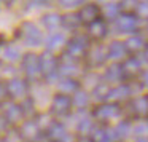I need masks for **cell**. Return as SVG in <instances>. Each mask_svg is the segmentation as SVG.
<instances>
[{
    "instance_id": "603a6c76",
    "label": "cell",
    "mask_w": 148,
    "mask_h": 142,
    "mask_svg": "<svg viewBox=\"0 0 148 142\" xmlns=\"http://www.w3.org/2000/svg\"><path fill=\"white\" fill-rule=\"evenodd\" d=\"M113 132H115V137H126V136H129V132H132V126L127 121H121L113 129Z\"/></svg>"
},
{
    "instance_id": "f546056e",
    "label": "cell",
    "mask_w": 148,
    "mask_h": 142,
    "mask_svg": "<svg viewBox=\"0 0 148 142\" xmlns=\"http://www.w3.org/2000/svg\"><path fill=\"white\" fill-rule=\"evenodd\" d=\"M108 91H110V88L107 86V85H97L96 86V90H94V96H96V99H99V101H102V99H107V96H108Z\"/></svg>"
},
{
    "instance_id": "f1b7e54d",
    "label": "cell",
    "mask_w": 148,
    "mask_h": 142,
    "mask_svg": "<svg viewBox=\"0 0 148 142\" xmlns=\"http://www.w3.org/2000/svg\"><path fill=\"white\" fill-rule=\"evenodd\" d=\"M132 132L137 136H140V137H143V136L148 134V121H138L137 125L132 128Z\"/></svg>"
},
{
    "instance_id": "5b68a950",
    "label": "cell",
    "mask_w": 148,
    "mask_h": 142,
    "mask_svg": "<svg viewBox=\"0 0 148 142\" xmlns=\"http://www.w3.org/2000/svg\"><path fill=\"white\" fill-rule=\"evenodd\" d=\"M2 115L5 116V120H7L8 123H19L21 120L24 118V113H23V109H21L19 104L13 102V101H8V102L3 104V107H2Z\"/></svg>"
},
{
    "instance_id": "7a4b0ae2",
    "label": "cell",
    "mask_w": 148,
    "mask_h": 142,
    "mask_svg": "<svg viewBox=\"0 0 148 142\" xmlns=\"http://www.w3.org/2000/svg\"><path fill=\"white\" fill-rule=\"evenodd\" d=\"M21 39H23V42L27 46L37 48V46H40L43 43V34L38 29V26H35L30 21H26L21 26Z\"/></svg>"
},
{
    "instance_id": "6da1fadb",
    "label": "cell",
    "mask_w": 148,
    "mask_h": 142,
    "mask_svg": "<svg viewBox=\"0 0 148 142\" xmlns=\"http://www.w3.org/2000/svg\"><path fill=\"white\" fill-rule=\"evenodd\" d=\"M40 61V72L42 75H45V78L48 81H59V64H58V58H56L53 53L45 51L42 56H38Z\"/></svg>"
},
{
    "instance_id": "8d00e7d4",
    "label": "cell",
    "mask_w": 148,
    "mask_h": 142,
    "mask_svg": "<svg viewBox=\"0 0 148 142\" xmlns=\"http://www.w3.org/2000/svg\"><path fill=\"white\" fill-rule=\"evenodd\" d=\"M8 126H10V123L5 120L3 115H0V134H7L8 131Z\"/></svg>"
},
{
    "instance_id": "f35d334b",
    "label": "cell",
    "mask_w": 148,
    "mask_h": 142,
    "mask_svg": "<svg viewBox=\"0 0 148 142\" xmlns=\"http://www.w3.org/2000/svg\"><path fill=\"white\" fill-rule=\"evenodd\" d=\"M61 5L64 8H73L77 5H80V2H61Z\"/></svg>"
},
{
    "instance_id": "7402d4cb",
    "label": "cell",
    "mask_w": 148,
    "mask_h": 142,
    "mask_svg": "<svg viewBox=\"0 0 148 142\" xmlns=\"http://www.w3.org/2000/svg\"><path fill=\"white\" fill-rule=\"evenodd\" d=\"M81 23L80 19V14H65V16H62V24H64L65 27H69V29H75V27H78Z\"/></svg>"
},
{
    "instance_id": "b9f144b4",
    "label": "cell",
    "mask_w": 148,
    "mask_h": 142,
    "mask_svg": "<svg viewBox=\"0 0 148 142\" xmlns=\"http://www.w3.org/2000/svg\"><path fill=\"white\" fill-rule=\"evenodd\" d=\"M147 59H148V48H147Z\"/></svg>"
},
{
    "instance_id": "74e56055",
    "label": "cell",
    "mask_w": 148,
    "mask_h": 142,
    "mask_svg": "<svg viewBox=\"0 0 148 142\" xmlns=\"http://www.w3.org/2000/svg\"><path fill=\"white\" fill-rule=\"evenodd\" d=\"M7 96H8V94H7V88H5L3 83H0V102H2Z\"/></svg>"
},
{
    "instance_id": "ba28073f",
    "label": "cell",
    "mask_w": 148,
    "mask_h": 142,
    "mask_svg": "<svg viewBox=\"0 0 148 142\" xmlns=\"http://www.w3.org/2000/svg\"><path fill=\"white\" fill-rule=\"evenodd\" d=\"M67 43V39H65V35L62 32H51L48 37H46L45 40V45H46V51L49 53H54L58 51L59 48H62V46Z\"/></svg>"
},
{
    "instance_id": "8fae6325",
    "label": "cell",
    "mask_w": 148,
    "mask_h": 142,
    "mask_svg": "<svg viewBox=\"0 0 148 142\" xmlns=\"http://www.w3.org/2000/svg\"><path fill=\"white\" fill-rule=\"evenodd\" d=\"M116 27H118L119 32H123V34L132 32V30H135V27H137V18L132 16V14H121V16H118V19H116Z\"/></svg>"
},
{
    "instance_id": "d590c367",
    "label": "cell",
    "mask_w": 148,
    "mask_h": 142,
    "mask_svg": "<svg viewBox=\"0 0 148 142\" xmlns=\"http://www.w3.org/2000/svg\"><path fill=\"white\" fill-rule=\"evenodd\" d=\"M137 13L140 14V16L148 18V2H142V3L137 5Z\"/></svg>"
},
{
    "instance_id": "8992f818",
    "label": "cell",
    "mask_w": 148,
    "mask_h": 142,
    "mask_svg": "<svg viewBox=\"0 0 148 142\" xmlns=\"http://www.w3.org/2000/svg\"><path fill=\"white\" fill-rule=\"evenodd\" d=\"M72 107V99L70 96H65V94H56L54 97H51V109L54 113L58 115H64L70 110Z\"/></svg>"
},
{
    "instance_id": "4dcf8cb0",
    "label": "cell",
    "mask_w": 148,
    "mask_h": 142,
    "mask_svg": "<svg viewBox=\"0 0 148 142\" xmlns=\"http://www.w3.org/2000/svg\"><path fill=\"white\" fill-rule=\"evenodd\" d=\"M21 109H23L24 115H32V112L35 110V104H34L32 99H26L23 104H21Z\"/></svg>"
},
{
    "instance_id": "484cf974",
    "label": "cell",
    "mask_w": 148,
    "mask_h": 142,
    "mask_svg": "<svg viewBox=\"0 0 148 142\" xmlns=\"http://www.w3.org/2000/svg\"><path fill=\"white\" fill-rule=\"evenodd\" d=\"M143 45H145V40L140 35H132L127 40V46L131 50H140V48H143Z\"/></svg>"
},
{
    "instance_id": "cb8c5ba5",
    "label": "cell",
    "mask_w": 148,
    "mask_h": 142,
    "mask_svg": "<svg viewBox=\"0 0 148 142\" xmlns=\"http://www.w3.org/2000/svg\"><path fill=\"white\" fill-rule=\"evenodd\" d=\"M134 107H135V112L140 113V115L148 113V97L147 96L137 97V99H135V102H134Z\"/></svg>"
},
{
    "instance_id": "1f68e13d",
    "label": "cell",
    "mask_w": 148,
    "mask_h": 142,
    "mask_svg": "<svg viewBox=\"0 0 148 142\" xmlns=\"http://www.w3.org/2000/svg\"><path fill=\"white\" fill-rule=\"evenodd\" d=\"M91 126H92L91 118H80V120H78L77 128L80 129L81 132H86V131H89V129H91Z\"/></svg>"
},
{
    "instance_id": "5bb4252c",
    "label": "cell",
    "mask_w": 148,
    "mask_h": 142,
    "mask_svg": "<svg viewBox=\"0 0 148 142\" xmlns=\"http://www.w3.org/2000/svg\"><path fill=\"white\" fill-rule=\"evenodd\" d=\"M58 88H59V91H61V94L69 96V94L78 91V81H75L73 78H61V80L58 81Z\"/></svg>"
},
{
    "instance_id": "3957f363",
    "label": "cell",
    "mask_w": 148,
    "mask_h": 142,
    "mask_svg": "<svg viewBox=\"0 0 148 142\" xmlns=\"http://www.w3.org/2000/svg\"><path fill=\"white\" fill-rule=\"evenodd\" d=\"M5 88H7V94L11 99H23V97H26L27 91H29L27 81L23 80V78H18V77L10 78L5 83Z\"/></svg>"
},
{
    "instance_id": "44dd1931",
    "label": "cell",
    "mask_w": 148,
    "mask_h": 142,
    "mask_svg": "<svg viewBox=\"0 0 148 142\" xmlns=\"http://www.w3.org/2000/svg\"><path fill=\"white\" fill-rule=\"evenodd\" d=\"M92 137L96 142H112L113 139H116L113 131H103V129H97Z\"/></svg>"
},
{
    "instance_id": "d6a6232c",
    "label": "cell",
    "mask_w": 148,
    "mask_h": 142,
    "mask_svg": "<svg viewBox=\"0 0 148 142\" xmlns=\"http://www.w3.org/2000/svg\"><path fill=\"white\" fill-rule=\"evenodd\" d=\"M107 58V54H102V48H96L92 51V61L97 62V64H100V62H103Z\"/></svg>"
},
{
    "instance_id": "9c48e42d",
    "label": "cell",
    "mask_w": 148,
    "mask_h": 142,
    "mask_svg": "<svg viewBox=\"0 0 148 142\" xmlns=\"http://www.w3.org/2000/svg\"><path fill=\"white\" fill-rule=\"evenodd\" d=\"M86 45H88L86 37H83V35L73 37V39H72L70 42L67 43V56H72V58H77V56H80L81 53L84 51Z\"/></svg>"
},
{
    "instance_id": "e0dca14e",
    "label": "cell",
    "mask_w": 148,
    "mask_h": 142,
    "mask_svg": "<svg viewBox=\"0 0 148 142\" xmlns=\"http://www.w3.org/2000/svg\"><path fill=\"white\" fill-rule=\"evenodd\" d=\"M96 115L102 120H108V118H115L119 115V109L116 105H102L96 110Z\"/></svg>"
},
{
    "instance_id": "836d02e7",
    "label": "cell",
    "mask_w": 148,
    "mask_h": 142,
    "mask_svg": "<svg viewBox=\"0 0 148 142\" xmlns=\"http://www.w3.org/2000/svg\"><path fill=\"white\" fill-rule=\"evenodd\" d=\"M140 67V59L138 58H131L127 59V62H126V69H129V70H135V69Z\"/></svg>"
},
{
    "instance_id": "83f0119b",
    "label": "cell",
    "mask_w": 148,
    "mask_h": 142,
    "mask_svg": "<svg viewBox=\"0 0 148 142\" xmlns=\"http://www.w3.org/2000/svg\"><path fill=\"white\" fill-rule=\"evenodd\" d=\"M91 34L92 35H97V37H102L105 34V24L102 21H94L91 24Z\"/></svg>"
},
{
    "instance_id": "60d3db41",
    "label": "cell",
    "mask_w": 148,
    "mask_h": 142,
    "mask_svg": "<svg viewBox=\"0 0 148 142\" xmlns=\"http://www.w3.org/2000/svg\"><path fill=\"white\" fill-rule=\"evenodd\" d=\"M137 142H148V139H147V137H140Z\"/></svg>"
},
{
    "instance_id": "ffe728a7",
    "label": "cell",
    "mask_w": 148,
    "mask_h": 142,
    "mask_svg": "<svg viewBox=\"0 0 148 142\" xmlns=\"http://www.w3.org/2000/svg\"><path fill=\"white\" fill-rule=\"evenodd\" d=\"M97 18V7L96 5H84V8L81 10L80 19L81 21H94Z\"/></svg>"
},
{
    "instance_id": "d6986e66",
    "label": "cell",
    "mask_w": 148,
    "mask_h": 142,
    "mask_svg": "<svg viewBox=\"0 0 148 142\" xmlns=\"http://www.w3.org/2000/svg\"><path fill=\"white\" fill-rule=\"evenodd\" d=\"M70 99H72V105L78 107V109L86 107L88 102H89V96H88L84 91H77V93L73 94V97H70Z\"/></svg>"
},
{
    "instance_id": "277c9868",
    "label": "cell",
    "mask_w": 148,
    "mask_h": 142,
    "mask_svg": "<svg viewBox=\"0 0 148 142\" xmlns=\"http://www.w3.org/2000/svg\"><path fill=\"white\" fill-rule=\"evenodd\" d=\"M21 64H23V70L29 78H38L42 75L40 72V61L38 56L35 53H27L21 58Z\"/></svg>"
},
{
    "instance_id": "4fadbf2b",
    "label": "cell",
    "mask_w": 148,
    "mask_h": 142,
    "mask_svg": "<svg viewBox=\"0 0 148 142\" xmlns=\"http://www.w3.org/2000/svg\"><path fill=\"white\" fill-rule=\"evenodd\" d=\"M2 58L7 62H18V61H21L23 54H21V50L18 45L8 43V45H5L3 50H2Z\"/></svg>"
},
{
    "instance_id": "9a60e30c",
    "label": "cell",
    "mask_w": 148,
    "mask_h": 142,
    "mask_svg": "<svg viewBox=\"0 0 148 142\" xmlns=\"http://www.w3.org/2000/svg\"><path fill=\"white\" fill-rule=\"evenodd\" d=\"M107 56H108L110 59H115V61L123 59L126 56V46H124V43H123V42H113V43H110Z\"/></svg>"
},
{
    "instance_id": "ac0fdd59",
    "label": "cell",
    "mask_w": 148,
    "mask_h": 142,
    "mask_svg": "<svg viewBox=\"0 0 148 142\" xmlns=\"http://www.w3.org/2000/svg\"><path fill=\"white\" fill-rule=\"evenodd\" d=\"M58 72H59V75H62L64 78H72V75L78 74V67L75 64H72V61H67L62 65H59Z\"/></svg>"
},
{
    "instance_id": "30bf717a",
    "label": "cell",
    "mask_w": 148,
    "mask_h": 142,
    "mask_svg": "<svg viewBox=\"0 0 148 142\" xmlns=\"http://www.w3.org/2000/svg\"><path fill=\"white\" fill-rule=\"evenodd\" d=\"M19 136L24 137V139H29V141H34V139L40 136V128L35 123V120H26V121L21 125Z\"/></svg>"
},
{
    "instance_id": "7c38bea8",
    "label": "cell",
    "mask_w": 148,
    "mask_h": 142,
    "mask_svg": "<svg viewBox=\"0 0 148 142\" xmlns=\"http://www.w3.org/2000/svg\"><path fill=\"white\" fill-rule=\"evenodd\" d=\"M42 24L49 32H58L59 26L62 24V16L58 13H46L42 16Z\"/></svg>"
},
{
    "instance_id": "4316f807",
    "label": "cell",
    "mask_w": 148,
    "mask_h": 142,
    "mask_svg": "<svg viewBox=\"0 0 148 142\" xmlns=\"http://www.w3.org/2000/svg\"><path fill=\"white\" fill-rule=\"evenodd\" d=\"M103 13L107 18H116L119 13V5L118 3H107L103 7Z\"/></svg>"
},
{
    "instance_id": "52a82bcc",
    "label": "cell",
    "mask_w": 148,
    "mask_h": 142,
    "mask_svg": "<svg viewBox=\"0 0 148 142\" xmlns=\"http://www.w3.org/2000/svg\"><path fill=\"white\" fill-rule=\"evenodd\" d=\"M46 132H48V137L54 142H67L69 141V132L65 129V126L58 121H53L49 125V128L46 129Z\"/></svg>"
},
{
    "instance_id": "ab89813d",
    "label": "cell",
    "mask_w": 148,
    "mask_h": 142,
    "mask_svg": "<svg viewBox=\"0 0 148 142\" xmlns=\"http://www.w3.org/2000/svg\"><path fill=\"white\" fill-rule=\"evenodd\" d=\"M143 81H145V85L148 86V70L143 72Z\"/></svg>"
},
{
    "instance_id": "2e32d148",
    "label": "cell",
    "mask_w": 148,
    "mask_h": 142,
    "mask_svg": "<svg viewBox=\"0 0 148 142\" xmlns=\"http://www.w3.org/2000/svg\"><path fill=\"white\" fill-rule=\"evenodd\" d=\"M129 94H131V90H129V86H126V85H118V86H115V88H110L107 99L119 101V99H124V97H127Z\"/></svg>"
},
{
    "instance_id": "e575fe53",
    "label": "cell",
    "mask_w": 148,
    "mask_h": 142,
    "mask_svg": "<svg viewBox=\"0 0 148 142\" xmlns=\"http://www.w3.org/2000/svg\"><path fill=\"white\" fill-rule=\"evenodd\" d=\"M3 142H21L19 132H7V134H5Z\"/></svg>"
},
{
    "instance_id": "d4e9b609",
    "label": "cell",
    "mask_w": 148,
    "mask_h": 142,
    "mask_svg": "<svg viewBox=\"0 0 148 142\" xmlns=\"http://www.w3.org/2000/svg\"><path fill=\"white\" fill-rule=\"evenodd\" d=\"M123 77V67H119V65H112V67L107 70V78H108L110 81H118L119 78Z\"/></svg>"
}]
</instances>
